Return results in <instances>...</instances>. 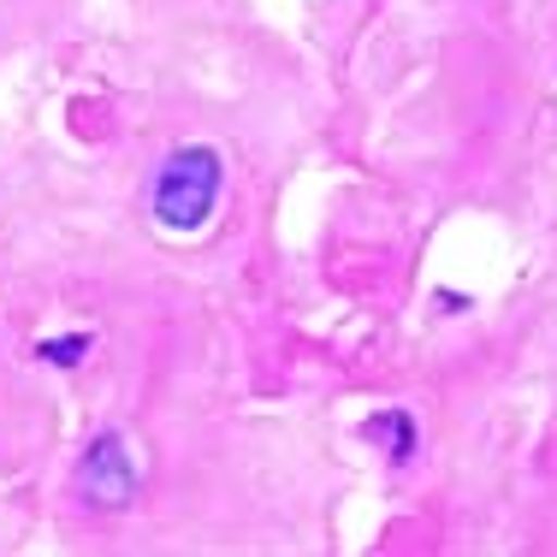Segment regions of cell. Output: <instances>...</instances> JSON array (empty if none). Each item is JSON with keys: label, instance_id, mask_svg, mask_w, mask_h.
<instances>
[{"label": "cell", "instance_id": "1", "mask_svg": "<svg viewBox=\"0 0 557 557\" xmlns=\"http://www.w3.org/2000/svg\"><path fill=\"white\" fill-rule=\"evenodd\" d=\"M220 202V154L214 149H178L154 178V214L172 232H196Z\"/></svg>", "mask_w": 557, "mask_h": 557}, {"label": "cell", "instance_id": "2", "mask_svg": "<svg viewBox=\"0 0 557 557\" xmlns=\"http://www.w3.org/2000/svg\"><path fill=\"white\" fill-rule=\"evenodd\" d=\"M77 486H84V498L96 504V510H119V504L137 498V469H131L119 433H101V440L84 450V462H77Z\"/></svg>", "mask_w": 557, "mask_h": 557}, {"label": "cell", "instance_id": "3", "mask_svg": "<svg viewBox=\"0 0 557 557\" xmlns=\"http://www.w3.org/2000/svg\"><path fill=\"white\" fill-rule=\"evenodd\" d=\"M368 440H386V457H392V462H409V450H416V421H409L404 409L368 416Z\"/></svg>", "mask_w": 557, "mask_h": 557}, {"label": "cell", "instance_id": "4", "mask_svg": "<svg viewBox=\"0 0 557 557\" xmlns=\"http://www.w3.org/2000/svg\"><path fill=\"white\" fill-rule=\"evenodd\" d=\"M36 356L42 362H54V368H77L89 356V333H65V338H48V344H36Z\"/></svg>", "mask_w": 557, "mask_h": 557}]
</instances>
